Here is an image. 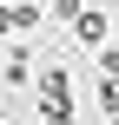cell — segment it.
<instances>
[{
	"instance_id": "6da1fadb",
	"label": "cell",
	"mask_w": 119,
	"mask_h": 125,
	"mask_svg": "<svg viewBox=\"0 0 119 125\" xmlns=\"http://www.w3.org/2000/svg\"><path fill=\"white\" fill-rule=\"evenodd\" d=\"M73 105V79H66V66H46L40 73V112H66Z\"/></svg>"
},
{
	"instance_id": "7a4b0ae2",
	"label": "cell",
	"mask_w": 119,
	"mask_h": 125,
	"mask_svg": "<svg viewBox=\"0 0 119 125\" xmlns=\"http://www.w3.org/2000/svg\"><path fill=\"white\" fill-rule=\"evenodd\" d=\"M33 26H46V7H33V0L0 7V33H33Z\"/></svg>"
},
{
	"instance_id": "3957f363",
	"label": "cell",
	"mask_w": 119,
	"mask_h": 125,
	"mask_svg": "<svg viewBox=\"0 0 119 125\" xmlns=\"http://www.w3.org/2000/svg\"><path fill=\"white\" fill-rule=\"evenodd\" d=\"M106 33H113L106 7H79V20H73V40H79V46H106Z\"/></svg>"
},
{
	"instance_id": "277c9868",
	"label": "cell",
	"mask_w": 119,
	"mask_h": 125,
	"mask_svg": "<svg viewBox=\"0 0 119 125\" xmlns=\"http://www.w3.org/2000/svg\"><path fill=\"white\" fill-rule=\"evenodd\" d=\"M0 79H7V86H26V79H33V59H26V53H7V73H0Z\"/></svg>"
},
{
	"instance_id": "5b68a950",
	"label": "cell",
	"mask_w": 119,
	"mask_h": 125,
	"mask_svg": "<svg viewBox=\"0 0 119 125\" xmlns=\"http://www.w3.org/2000/svg\"><path fill=\"white\" fill-rule=\"evenodd\" d=\"M93 92H99V105H106V119H119V79H99Z\"/></svg>"
},
{
	"instance_id": "8992f818",
	"label": "cell",
	"mask_w": 119,
	"mask_h": 125,
	"mask_svg": "<svg viewBox=\"0 0 119 125\" xmlns=\"http://www.w3.org/2000/svg\"><path fill=\"white\" fill-rule=\"evenodd\" d=\"M99 53V79H119V46H93Z\"/></svg>"
},
{
	"instance_id": "52a82bcc",
	"label": "cell",
	"mask_w": 119,
	"mask_h": 125,
	"mask_svg": "<svg viewBox=\"0 0 119 125\" xmlns=\"http://www.w3.org/2000/svg\"><path fill=\"white\" fill-rule=\"evenodd\" d=\"M79 7H86V0H53V20H66V26H73V20H79Z\"/></svg>"
},
{
	"instance_id": "ba28073f",
	"label": "cell",
	"mask_w": 119,
	"mask_h": 125,
	"mask_svg": "<svg viewBox=\"0 0 119 125\" xmlns=\"http://www.w3.org/2000/svg\"><path fill=\"white\" fill-rule=\"evenodd\" d=\"M40 125H73V105L66 112H40Z\"/></svg>"
},
{
	"instance_id": "9c48e42d",
	"label": "cell",
	"mask_w": 119,
	"mask_h": 125,
	"mask_svg": "<svg viewBox=\"0 0 119 125\" xmlns=\"http://www.w3.org/2000/svg\"><path fill=\"white\" fill-rule=\"evenodd\" d=\"M106 125H119V119H106Z\"/></svg>"
},
{
	"instance_id": "30bf717a",
	"label": "cell",
	"mask_w": 119,
	"mask_h": 125,
	"mask_svg": "<svg viewBox=\"0 0 119 125\" xmlns=\"http://www.w3.org/2000/svg\"><path fill=\"white\" fill-rule=\"evenodd\" d=\"M0 125H7V119H0Z\"/></svg>"
}]
</instances>
